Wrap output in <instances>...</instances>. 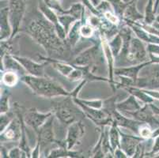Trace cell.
I'll return each instance as SVG.
<instances>
[{
    "instance_id": "cell-1",
    "label": "cell",
    "mask_w": 159,
    "mask_h": 158,
    "mask_svg": "<svg viewBox=\"0 0 159 158\" xmlns=\"http://www.w3.org/2000/svg\"><path fill=\"white\" fill-rule=\"evenodd\" d=\"M21 31L27 33L34 41L44 49L48 57L69 61L72 47L67 40L60 39L55 26L41 13L34 15Z\"/></svg>"
},
{
    "instance_id": "cell-2",
    "label": "cell",
    "mask_w": 159,
    "mask_h": 158,
    "mask_svg": "<svg viewBox=\"0 0 159 158\" xmlns=\"http://www.w3.org/2000/svg\"><path fill=\"white\" fill-rule=\"evenodd\" d=\"M21 81L33 93L40 97L54 99L70 95V92L64 89L59 82L47 76L37 77L25 74L21 77Z\"/></svg>"
},
{
    "instance_id": "cell-3",
    "label": "cell",
    "mask_w": 159,
    "mask_h": 158,
    "mask_svg": "<svg viewBox=\"0 0 159 158\" xmlns=\"http://www.w3.org/2000/svg\"><path fill=\"white\" fill-rule=\"evenodd\" d=\"M51 109L56 118L66 127L86 117L82 108L74 101L71 93L59 101L52 100L51 101Z\"/></svg>"
},
{
    "instance_id": "cell-4",
    "label": "cell",
    "mask_w": 159,
    "mask_h": 158,
    "mask_svg": "<svg viewBox=\"0 0 159 158\" xmlns=\"http://www.w3.org/2000/svg\"><path fill=\"white\" fill-rule=\"evenodd\" d=\"M98 36H95L93 40V46L88 47L83 52H80L71 60V63L79 66H89L91 71L95 74L98 68V65L105 59L102 47V40L99 31Z\"/></svg>"
},
{
    "instance_id": "cell-5",
    "label": "cell",
    "mask_w": 159,
    "mask_h": 158,
    "mask_svg": "<svg viewBox=\"0 0 159 158\" xmlns=\"http://www.w3.org/2000/svg\"><path fill=\"white\" fill-rule=\"evenodd\" d=\"M55 119H56V116L54 115H52L44 123V125L41 126L40 129L36 132V134H37V142L40 145L42 154H44L46 150H48V152L50 151L51 149H49V148L56 142L54 131Z\"/></svg>"
},
{
    "instance_id": "cell-6",
    "label": "cell",
    "mask_w": 159,
    "mask_h": 158,
    "mask_svg": "<svg viewBox=\"0 0 159 158\" xmlns=\"http://www.w3.org/2000/svg\"><path fill=\"white\" fill-rule=\"evenodd\" d=\"M8 7L10 20L13 29L11 39H13L21 31V23L26 12V0H10Z\"/></svg>"
},
{
    "instance_id": "cell-7",
    "label": "cell",
    "mask_w": 159,
    "mask_h": 158,
    "mask_svg": "<svg viewBox=\"0 0 159 158\" xmlns=\"http://www.w3.org/2000/svg\"><path fill=\"white\" fill-rule=\"evenodd\" d=\"M125 59L131 64H139L150 60L147 43L137 37H133L130 43Z\"/></svg>"
},
{
    "instance_id": "cell-8",
    "label": "cell",
    "mask_w": 159,
    "mask_h": 158,
    "mask_svg": "<svg viewBox=\"0 0 159 158\" xmlns=\"http://www.w3.org/2000/svg\"><path fill=\"white\" fill-rule=\"evenodd\" d=\"M147 73L139 76L135 86L143 89L159 90V63H150L146 66Z\"/></svg>"
},
{
    "instance_id": "cell-9",
    "label": "cell",
    "mask_w": 159,
    "mask_h": 158,
    "mask_svg": "<svg viewBox=\"0 0 159 158\" xmlns=\"http://www.w3.org/2000/svg\"><path fill=\"white\" fill-rule=\"evenodd\" d=\"M86 127L82 120H78L67 126L65 144L68 150H74V148L81 144L82 138L84 137Z\"/></svg>"
},
{
    "instance_id": "cell-10",
    "label": "cell",
    "mask_w": 159,
    "mask_h": 158,
    "mask_svg": "<svg viewBox=\"0 0 159 158\" xmlns=\"http://www.w3.org/2000/svg\"><path fill=\"white\" fill-rule=\"evenodd\" d=\"M52 115L53 113L52 111L43 113L40 112L36 108H31L23 114V119L25 125L33 129L36 133Z\"/></svg>"
},
{
    "instance_id": "cell-11",
    "label": "cell",
    "mask_w": 159,
    "mask_h": 158,
    "mask_svg": "<svg viewBox=\"0 0 159 158\" xmlns=\"http://www.w3.org/2000/svg\"><path fill=\"white\" fill-rule=\"evenodd\" d=\"M38 11L44 15L45 18H47L50 22L54 25L55 29H56V31L59 37L62 40H66L67 33H66L64 28L62 26V25L60 23L59 14L54 10L50 8L44 2V0H38Z\"/></svg>"
},
{
    "instance_id": "cell-12",
    "label": "cell",
    "mask_w": 159,
    "mask_h": 158,
    "mask_svg": "<svg viewBox=\"0 0 159 158\" xmlns=\"http://www.w3.org/2000/svg\"><path fill=\"white\" fill-rule=\"evenodd\" d=\"M21 137V121L19 115L16 114V116L12 120L8 127L0 133L1 143L14 142H19Z\"/></svg>"
},
{
    "instance_id": "cell-13",
    "label": "cell",
    "mask_w": 159,
    "mask_h": 158,
    "mask_svg": "<svg viewBox=\"0 0 159 158\" xmlns=\"http://www.w3.org/2000/svg\"><path fill=\"white\" fill-rule=\"evenodd\" d=\"M100 37H101V40H102V51H103L104 57H105V63L107 64V69H108V78L110 80L109 85H110L112 90L115 92L116 89V82L114 81V76H115V74H114V70H115L114 63H115L116 58L114 57L112 51L110 49V47H109L108 39L104 35L101 34V33H100Z\"/></svg>"
},
{
    "instance_id": "cell-14",
    "label": "cell",
    "mask_w": 159,
    "mask_h": 158,
    "mask_svg": "<svg viewBox=\"0 0 159 158\" xmlns=\"http://www.w3.org/2000/svg\"><path fill=\"white\" fill-rule=\"evenodd\" d=\"M14 57L21 64V66L25 70L28 74L37 77L47 76L44 72V68L47 65L49 64L48 62L44 61V63H39L32 60L31 59L24 56H20L18 55H13Z\"/></svg>"
},
{
    "instance_id": "cell-15",
    "label": "cell",
    "mask_w": 159,
    "mask_h": 158,
    "mask_svg": "<svg viewBox=\"0 0 159 158\" xmlns=\"http://www.w3.org/2000/svg\"><path fill=\"white\" fill-rule=\"evenodd\" d=\"M125 115L127 116L129 115V117L134 118L142 123L149 124L151 127H154V126H157V127H159V120H157V117H155V115H157L154 112L150 104H143V107L138 111L129 113Z\"/></svg>"
},
{
    "instance_id": "cell-16",
    "label": "cell",
    "mask_w": 159,
    "mask_h": 158,
    "mask_svg": "<svg viewBox=\"0 0 159 158\" xmlns=\"http://www.w3.org/2000/svg\"><path fill=\"white\" fill-rule=\"evenodd\" d=\"M111 116L113 120V123H115L118 127L129 129L137 135H138V130L140 126L143 124H145V123H142L139 120H135L134 118L129 116L128 117L124 114L121 113L120 111H118L117 108L112 111Z\"/></svg>"
},
{
    "instance_id": "cell-17",
    "label": "cell",
    "mask_w": 159,
    "mask_h": 158,
    "mask_svg": "<svg viewBox=\"0 0 159 158\" xmlns=\"http://www.w3.org/2000/svg\"><path fill=\"white\" fill-rule=\"evenodd\" d=\"M120 133L121 138L120 148L126 153L128 158H133L135 150L137 149V146L141 142L144 141L145 139L137 135V134L131 135V134H125V133L122 132L121 130H120Z\"/></svg>"
},
{
    "instance_id": "cell-18",
    "label": "cell",
    "mask_w": 159,
    "mask_h": 158,
    "mask_svg": "<svg viewBox=\"0 0 159 158\" xmlns=\"http://www.w3.org/2000/svg\"><path fill=\"white\" fill-rule=\"evenodd\" d=\"M56 144L57 145V147L52 149L47 154V158H79L83 157L82 152L75 151L74 150H68L66 148L65 141H58L56 140Z\"/></svg>"
},
{
    "instance_id": "cell-19",
    "label": "cell",
    "mask_w": 159,
    "mask_h": 158,
    "mask_svg": "<svg viewBox=\"0 0 159 158\" xmlns=\"http://www.w3.org/2000/svg\"><path fill=\"white\" fill-rule=\"evenodd\" d=\"M151 60H149L145 63H139V64H132L129 66H123V67H115L114 70V74L116 76H124L131 78L132 80L136 82L139 76L140 72L147 65L152 63Z\"/></svg>"
},
{
    "instance_id": "cell-20",
    "label": "cell",
    "mask_w": 159,
    "mask_h": 158,
    "mask_svg": "<svg viewBox=\"0 0 159 158\" xmlns=\"http://www.w3.org/2000/svg\"><path fill=\"white\" fill-rule=\"evenodd\" d=\"M13 29L9 15V7H1L0 11V40H9L12 37Z\"/></svg>"
},
{
    "instance_id": "cell-21",
    "label": "cell",
    "mask_w": 159,
    "mask_h": 158,
    "mask_svg": "<svg viewBox=\"0 0 159 158\" xmlns=\"http://www.w3.org/2000/svg\"><path fill=\"white\" fill-rule=\"evenodd\" d=\"M137 2L138 1L134 0L127 5L123 14V22L125 24L135 23L144 19V14L139 12L137 8Z\"/></svg>"
},
{
    "instance_id": "cell-22",
    "label": "cell",
    "mask_w": 159,
    "mask_h": 158,
    "mask_svg": "<svg viewBox=\"0 0 159 158\" xmlns=\"http://www.w3.org/2000/svg\"><path fill=\"white\" fill-rule=\"evenodd\" d=\"M1 72L4 70H14L18 72L20 75H25L26 73L25 70L24 69L21 63L18 62L12 54H7L1 58Z\"/></svg>"
},
{
    "instance_id": "cell-23",
    "label": "cell",
    "mask_w": 159,
    "mask_h": 158,
    "mask_svg": "<svg viewBox=\"0 0 159 158\" xmlns=\"http://www.w3.org/2000/svg\"><path fill=\"white\" fill-rule=\"evenodd\" d=\"M143 105H140L139 100L135 96L130 94L129 97L125 100L116 103V108L118 111L124 115H128L129 113L138 111L143 107Z\"/></svg>"
},
{
    "instance_id": "cell-24",
    "label": "cell",
    "mask_w": 159,
    "mask_h": 158,
    "mask_svg": "<svg viewBox=\"0 0 159 158\" xmlns=\"http://www.w3.org/2000/svg\"><path fill=\"white\" fill-rule=\"evenodd\" d=\"M128 25L132 29L133 32L135 33V36L139 38L142 41L146 43H159V36L152 34L149 33L144 29L141 28L140 26L133 23H128Z\"/></svg>"
},
{
    "instance_id": "cell-25",
    "label": "cell",
    "mask_w": 159,
    "mask_h": 158,
    "mask_svg": "<svg viewBox=\"0 0 159 158\" xmlns=\"http://www.w3.org/2000/svg\"><path fill=\"white\" fill-rule=\"evenodd\" d=\"M119 33L123 40V48L120 56L125 58L127 52H128V47H129L130 43L131 41V39L133 38V37H135L134 36L135 33L133 32L132 29L128 25L125 24V23H123V25H120Z\"/></svg>"
},
{
    "instance_id": "cell-26",
    "label": "cell",
    "mask_w": 159,
    "mask_h": 158,
    "mask_svg": "<svg viewBox=\"0 0 159 158\" xmlns=\"http://www.w3.org/2000/svg\"><path fill=\"white\" fill-rule=\"evenodd\" d=\"M21 75L14 70H4L1 72V83L4 87L12 88L21 81Z\"/></svg>"
},
{
    "instance_id": "cell-27",
    "label": "cell",
    "mask_w": 159,
    "mask_h": 158,
    "mask_svg": "<svg viewBox=\"0 0 159 158\" xmlns=\"http://www.w3.org/2000/svg\"><path fill=\"white\" fill-rule=\"evenodd\" d=\"M124 90H126L129 94L135 96V97L142 102L143 104H152L154 103V99L149 95L147 93L145 92L143 89H140L137 86H129L127 87L124 89Z\"/></svg>"
},
{
    "instance_id": "cell-28",
    "label": "cell",
    "mask_w": 159,
    "mask_h": 158,
    "mask_svg": "<svg viewBox=\"0 0 159 158\" xmlns=\"http://www.w3.org/2000/svg\"><path fill=\"white\" fill-rule=\"evenodd\" d=\"M83 24V21L82 20H77L69 29L68 33H67V37H66V40L69 43L70 46L75 47L76 44L79 42V39L81 38L80 35V28L82 25Z\"/></svg>"
},
{
    "instance_id": "cell-29",
    "label": "cell",
    "mask_w": 159,
    "mask_h": 158,
    "mask_svg": "<svg viewBox=\"0 0 159 158\" xmlns=\"http://www.w3.org/2000/svg\"><path fill=\"white\" fill-rule=\"evenodd\" d=\"M108 134L111 147H112L114 153V150H116L117 148H120L121 138L120 133V128L115 123H112V125L109 127V130H108Z\"/></svg>"
},
{
    "instance_id": "cell-30",
    "label": "cell",
    "mask_w": 159,
    "mask_h": 158,
    "mask_svg": "<svg viewBox=\"0 0 159 158\" xmlns=\"http://www.w3.org/2000/svg\"><path fill=\"white\" fill-rule=\"evenodd\" d=\"M156 12L154 11V0H147L144 11L143 21L147 25H154L156 22Z\"/></svg>"
},
{
    "instance_id": "cell-31",
    "label": "cell",
    "mask_w": 159,
    "mask_h": 158,
    "mask_svg": "<svg viewBox=\"0 0 159 158\" xmlns=\"http://www.w3.org/2000/svg\"><path fill=\"white\" fill-rule=\"evenodd\" d=\"M108 41L112 54H113L114 57L116 59L120 56L123 48V40L120 35V33H117L115 37H113Z\"/></svg>"
},
{
    "instance_id": "cell-32",
    "label": "cell",
    "mask_w": 159,
    "mask_h": 158,
    "mask_svg": "<svg viewBox=\"0 0 159 158\" xmlns=\"http://www.w3.org/2000/svg\"><path fill=\"white\" fill-rule=\"evenodd\" d=\"M106 127H100L98 128L100 131V136H99V139H98V142L97 144L95 145L94 147L93 148V150H92V157L93 158H105V154L103 151V149H102V140H103V137L104 134H105V128Z\"/></svg>"
},
{
    "instance_id": "cell-33",
    "label": "cell",
    "mask_w": 159,
    "mask_h": 158,
    "mask_svg": "<svg viewBox=\"0 0 159 158\" xmlns=\"http://www.w3.org/2000/svg\"><path fill=\"white\" fill-rule=\"evenodd\" d=\"M10 98L11 92L7 87L1 89V99H0V114L10 111Z\"/></svg>"
},
{
    "instance_id": "cell-34",
    "label": "cell",
    "mask_w": 159,
    "mask_h": 158,
    "mask_svg": "<svg viewBox=\"0 0 159 158\" xmlns=\"http://www.w3.org/2000/svg\"><path fill=\"white\" fill-rule=\"evenodd\" d=\"M98 30L89 23L86 22L82 25L80 28L81 37L84 39H93L98 33Z\"/></svg>"
},
{
    "instance_id": "cell-35",
    "label": "cell",
    "mask_w": 159,
    "mask_h": 158,
    "mask_svg": "<svg viewBox=\"0 0 159 158\" xmlns=\"http://www.w3.org/2000/svg\"><path fill=\"white\" fill-rule=\"evenodd\" d=\"M15 111H11V110L6 113H2L0 115V133L2 132L8 127V125L15 118Z\"/></svg>"
},
{
    "instance_id": "cell-36",
    "label": "cell",
    "mask_w": 159,
    "mask_h": 158,
    "mask_svg": "<svg viewBox=\"0 0 159 158\" xmlns=\"http://www.w3.org/2000/svg\"><path fill=\"white\" fill-rule=\"evenodd\" d=\"M59 21H60V23L62 25V26L64 28V29L66 30V33H68L70 28L71 27L72 25L77 21V19L68 14H59Z\"/></svg>"
},
{
    "instance_id": "cell-37",
    "label": "cell",
    "mask_w": 159,
    "mask_h": 158,
    "mask_svg": "<svg viewBox=\"0 0 159 158\" xmlns=\"http://www.w3.org/2000/svg\"><path fill=\"white\" fill-rule=\"evenodd\" d=\"M75 97L79 101H80L82 104H83L86 106L89 107V108H95V109H102L104 105V101L102 99H81L78 97Z\"/></svg>"
},
{
    "instance_id": "cell-38",
    "label": "cell",
    "mask_w": 159,
    "mask_h": 158,
    "mask_svg": "<svg viewBox=\"0 0 159 158\" xmlns=\"http://www.w3.org/2000/svg\"><path fill=\"white\" fill-rule=\"evenodd\" d=\"M153 132H154V130L151 126L147 124H143L139 128L138 135L145 140H148L150 138H152Z\"/></svg>"
},
{
    "instance_id": "cell-39",
    "label": "cell",
    "mask_w": 159,
    "mask_h": 158,
    "mask_svg": "<svg viewBox=\"0 0 159 158\" xmlns=\"http://www.w3.org/2000/svg\"><path fill=\"white\" fill-rule=\"evenodd\" d=\"M44 1L50 8L54 10L58 14H63V11H65L62 7L63 0H44Z\"/></svg>"
},
{
    "instance_id": "cell-40",
    "label": "cell",
    "mask_w": 159,
    "mask_h": 158,
    "mask_svg": "<svg viewBox=\"0 0 159 158\" xmlns=\"http://www.w3.org/2000/svg\"><path fill=\"white\" fill-rule=\"evenodd\" d=\"M154 144L151 150L148 153H146L145 157H156L159 154V135L154 138Z\"/></svg>"
},
{
    "instance_id": "cell-41",
    "label": "cell",
    "mask_w": 159,
    "mask_h": 158,
    "mask_svg": "<svg viewBox=\"0 0 159 158\" xmlns=\"http://www.w3.org/2000/svg\"><path fill=\"white\" fill-rule=\"evenodd\" d=\"M149 57H159V43H147Z\"/></svg>"
},
{
    "instance_id": "cell-42",
    "label": "cell",
    "mask_w": 159,
    "mask_h": 158,
    "mask_svg": "<svg viewBox=\"0 0 159 158\" xmlns=\"http://www.w3.org/2000/svg\"><path fill=\"white\" fill-rule=\"evenodd\" d=\"M8 157L10 158H22L23 157V151L21 148L18 146L13 147L12 149L8 152Z\"/></svg>"
},
{
    "instance_id": "cell-43",
    "label": "cell",
    "mask_w": 159,
    "mask_h": 158,
    "mask_svg": "<svg viewBox=\"0 0 159 158\" xmlns=\"http://www.w3.org/2000/svg\"><path fill=\"white\" fill-rule=\"evenodd\" d=\"M41 150H40V145L38 143H36L35 147L32 149V152H31V158H39L41 157Z\"/></svg>"
},
{
    "instance_id": "cell-44",
    "label": "cell",
    "mask_w": 159,
    "mask_h": 158,
    "mask_svg": "<svg viewBox=\"0 0 159 158\" xmlns=\"http://www.w3.org/2000/svg\"><path fill=\"white\" fill-rule=\"evenodd\" d=\"M113 156L116 158H128V155L121 148H117L116 150H114Z\"/></svg>"
},
{
    "instance_id": "cell-45",
    "label": "cell",
    "mask_w": 159,
    "mask_h": 158,
    "mask_svg": "<svg viewBox=\"0 0 159 158\" xmlns=\"http://www.w3.org/2000/svg\"><path fill=\"white\" fill-rule=\"evenodd\" d=\"M146 93L151 96L154 100L159 101V90H154V89H144Z\"/></svg>"
},
{
    "instance_id": "cell-46",
    "label": "cell",
    "mask_w": 159,
    "mask_h": 158,
    "mask_svg": "<svg viewBox=\"0 0 159 158\" xmlns=\"http://www.w3.org/2000/svg\"><path fill=\"white\" fill-rule=\"evenodd\" d=\"M8 152L9 150H7L3 145L1 143V146H0V154H1V157H8Z\"/></svg>"
},
{
    "instance_id": "cell-47",
    "label": "cell",
    "mask_w": 159,
    "mask_h": 158,
    "mask_svg": "<svg viewBox=\"0 0 159 158\" xmlns=\"http://www.w3.org/2000/svg\"><path fill=\"white\" fill-rule=\"evenodd\" d=\"M158 7H159V0H154V11H155L156 13H157Z\"/></svg>"
},
{
    "instance_id": "cell-48",
    "label": "cell",
    "mask_w": 159,
    "mask_h": 158,
    "mask_svg": "<svg viewBox=\"0 0 159 158\" xmlns=\"http://www.w3.org/2000/svg\"><path fill=\"white\" fill-rule=\"evenodd\" d=\"M122 1H123V2H124L125 4H129V3H131V2H133L134 0H122Z\"/></svg>"
},
{
    "instance_id": "cell-49",
    "label": "cell",
    "mask_w": 159,
    "mask_h": 158,
    "mask_svg": "<svg viewBox=\"0 0 159 158\" xmlns=\"http://www.w3.org/2000/svg\"><path fill=\"white\" fill-rule=\"evenodd\" d=\"M156 22L159 25V14L158 15H157V17H156Z\"/></svg>"
},
{
    "instance_id": "cell-50",
    "label": "cell",
    "mask_w": 159,
    "mask_h": 158,
    "mask_svg": "<svg viewBox=\"0 0 159 158\" xmlns=\"http://www.w3.org/2000/svg\"><path fill=\"white\" fill-rule=\"evenodd\" d=\"M10 0H1V2H9Z\"/></svg>"
},
{
    "instance_id": "cell-51",
    "label": "cell",
    "mask_w": 159,
    "mask_h": 158,
    "mask_svg": "<svg viewBox=\"0 0 159 158\" xmlns=\"http://www.w3.org/2000/svg\"><path fill=\"white\" fill-rule=\"evenodd\" d=\"M136 1H138V0H136Z\"/></svg>"
}]
</instances>
